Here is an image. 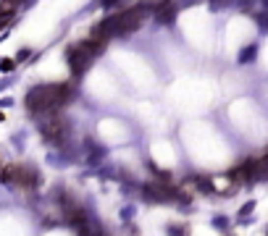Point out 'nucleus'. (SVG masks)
I'll return each mask as SVG.
<instances>
[{
	"instance_id": "20e7f679",
	"label": "nucleus",
	"mask_w": 268,
	"mask_h": 236,
	"mask_svg": "<svg viewBox=\"0 0 268 236\" xmlns=\"http://www.w3.org/2000/svg\"><path fill=\"white\" fill-rule=\"evenodd\" d=\"M16 184L19 186H27L32 189L40 184V173H37L34 168H29V165H19V173H16Z\"/></svg>"
},
{
	"instance_id": "1a4fd4ad",
	"label": "nucleus",
	"mask_w": 268,
	"mask_h": 236,
	"mask_svg": "<svg viewBox=\"0 0 268 236\" xmlns=\"http://www.w3.org/2000/svg\"><path fill=\"white\" fill-rule=\"evenodd\" d=\"M29 55H32V52H29V50H21V52H19V58H16V60H27Z\"/></svg>"
},
{
	"instance_id": "0eeeda50",
	"label": "nucleus",
	"mask_w": 268,
	"mask_h": 236,
	"mask_svg": "<svg viewBox=\"0 0 268 236\" xmlns=\"http://www.w3.org/2000/svg\"><path fill=\"white\" fill-rule=\"evenodd\" d=\"M0 68H3V71H11V68H13V60H11V58H5L3 63H0Z\"/></svg>"
},
{
	"instance_id": "f03ea898",
	"label": "nucleus",
	"mask_w": 268,
	"mask_h": 236,
	"mask_svg": "<svg viewBox=\"0 0 268 236\" xmlns=\"http://www.w3.org/2000/svg\"><path fill=\"white\" fill-rule=\"evenodd\" d=\"M66 131H68V124H66L63 116H50V118L42 124V136H45V139L63 142V139H66Z\"/></svg>"
},
{
	"instance_id": "7ed1b4c3",
	"label": "nucleus",
	"mask_w": 268,
	"mask_h": 236,
	"mask_svg": "<svg viewBox=\"0 0 268 236\" xmlns=\"http://www.w3.org/2000/svg\"><path fill=\"white\" fill-rule=\"evenodd\" d=\"M142 24V13L140 11H126V13H116V34L126 37L132 34L137 26Z\"/></svg>"
},
{
	"instance_id": "423d86ee",
	"label": "nucleus",
	"mask_w": 268,
	"mask_h": 236,
	"mask_svg": "<svg viewBox=\"0 0 268 236\" xmlns=\"http://www.w3.org/2000/svg\"><path fill=\"white\" fill-rule=\"evenodd\" d=\"M171 19H174V8L171 5H160L158 8V21L163 24V21H171Z\"/></svg>"
},
{
	"instance_id": "6e6552de",
	"label": "nucleus",
	"mask_w": 268,
	"mask_h": 236,
	"mask_svg": "<svg viewBox=\"0 0 268 236\" xmlns=\"http://www.w3.org/2000/svg\"><path fill=\"white\" fill-rule=\"evenodd\" d=\"M252 52H255V48H247V50H242V60H250V58H252Z\"/></svg>"
},
{
	"instance_id": "9b49d317",
	"label": "nucleus",
	"mask_w": 268,
	"mask_h": 236,
	"mask_svg": "<svg viewBox=\"0 0 268 236\" xmlns=\"http://www.w3.org/2000/svg\"><path fill=\"white\" fill-rule=\"evenodd\" d=\"M0 121H3V113H0Z\"/></svg>"
},
{
	"instance_id": "39448f33",
	"label": "nucleus",
	"mask_w": 268,
	"mask_h": 236,
	"mask_svg": "<svg viewBox=\"0 0 268 236\" xmlns=\"http://www.w3.org/2000/svg\"><path fill=\"white\" fill-rule=\"evenodd\" d=\"M16 173H19V165H5L3 171H0V181L3 184H16Z\"/></svg>"
},
{
	"instance_id": "9d476101",
	"label": "nucleus",
	"mask_w": 268,
	"mask_h": 236,
	"mask_svg": "<svg viewBox=\"0 0 268 236\" xmlns=\"http://www.w3.org/2000/svg\"><path fill=\"white\" fill-rule=\"evenodd\" d=\"M3 24H5V19H3V16H0V26H3Z\"/></svg>"
},
{
	"instance_id": "f257e3e1",
	"label": "nucleus",
	"mask_w": 268,
	"mask_h": 236,
	"mask_svg": "<svg viewBox=\"0 0 268 236\" xmlns=\"http://www.w3.org/2000/svg\"><path fill=\"white\" fill-rule=\"evenodd\" d=\"M71 97V87L66 84H45V87H34L27 95V108L37 113V110H56L58 105H63Z\"/></svg>"
}]
</instances>
